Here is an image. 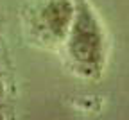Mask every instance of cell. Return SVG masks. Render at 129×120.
I'll return each mask as SVG.
<instances>
[{
	"instance_id": "cell-1",
	"label": "cell",
	"mask_w": 129,
	"mask_h": 120,
	"mask_svg": "<svg viewBox=\"0 0 129 120\" xmlns=\"http://www.w3.org/2000/svg\"><path fill=\"white\" fill-rule=\"evenodd\" d=\"M68 68L81 79L95 81L106 68L108 38L90 0H75L74 18L63 43Z\"/></svg>"
},
{
	"instance_id": "cell-2",
	"label": "cell",
	"mask_w": 129,
	"mask_h": 120,
	"mask_svg": "<svg viewBox=\"0 0 129 120\" xmlns=\"http://www.w3.org/2000/svg\"><path fill=\"white\" fill-rule=\"evenodd\" d=\"M75 11V0H32L23 14L29 40L48 50L63 47Z\"/></svg>"
},
{
	"instance_id": "cell-3",
	"label": "cell",
	"mask_w": 129,
	"mask_h": 120,
	"mask_svg": "<svg viewBox=\"0 0 129 120\" xmlns=\"http://www.w3.org/2000/svg\"><path fill=\"white\" fill-rule=\"evenodd\" d=\"M4 93H6V81H4V72L0 68V99H4Z\"/></svg>"
},
{
	"instance_id": "cell-4",
	"label": "cell",
	"mask_w": 129,
	"mask_h": 120,
	"mask_svg": "<svg viewBox=\"0 0 129 120\" xmlns=\"http://www.w3.org/2000/svg\"><path fill=\"white\" fill-rule=\"evenodd\" d=\"M4 116V99H0V118Z\"/></svg>"
}]
</instances>
